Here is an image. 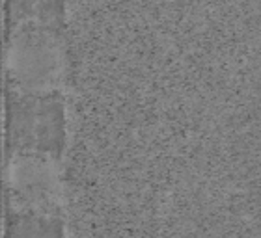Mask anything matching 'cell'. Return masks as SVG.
Here are the masks:
<instances>
[{
	"mask_svg": "<svg viewBox=\"0 0 261 238\" xmlns=\"http://www.w3.org/2000/svg\"><path fill=\"white\" fill-rule=\"evenodd\" d=\"M60 69L58 49L45 38L27 36L11 50L10 76L19 93H53Z\"/></svg>",
	"mask_w": 261,
	"mask_h": 238,
	"instance_id": "obj_3",
	"label": "cell"
},
{
	"mask_svg": "<svg viewBox=\"0 0 261 238\" xmlns=\"http://www.w3.org/2000/svg\"><path fill=\"white\" fill-rule=\"evenodd\" d=\"M10 153L62 158L65 143L64 103L53 93H19L10 104Z\"/></svg>",
	"mask_w": 261,
	"mask_h": 238,
	"instance_id": "obj_1",
	"label": "cell"
},
{
	"mask_svg": "<svg viewBox=\"0 0 261 238\" xmlns=\"http://www.w3.org/2000/svg\"><path fill=\"white\" fill-rule=\"evenodd\" d=\"M8 238H64V223L58 214L11 212Z\"/></svg>",
	"mask_w": 261,
	"mask_h": 238,
	"instance_id": "obj_4",
	"label": "cell"
},
{
	"mask_svg": "<svg viewBox=\"0 0 261 238\" xmlns=\"http://www.w3.org/2000/svg\"><path fill=\"white\" fill-rule=\"evenodd\" d=\"M10 212L60 214L64 178L60 158L36 153H10Z\"/></svg>",
	"mask_w": 261,
	"mask_h": 238,
	"instance_id": "obj_2",
	"label": "cell"
}]
</instances>
